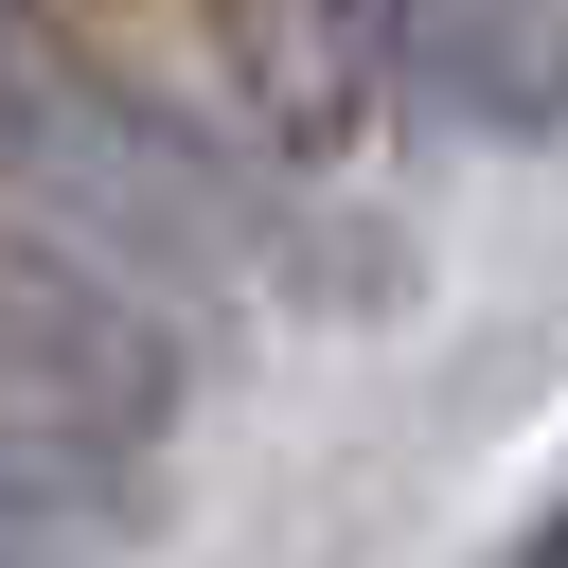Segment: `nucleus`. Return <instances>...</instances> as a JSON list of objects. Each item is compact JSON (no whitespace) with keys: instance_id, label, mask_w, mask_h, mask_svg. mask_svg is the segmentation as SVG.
Masks as SVG:
<instances>
[{"instance_id":"f257e3e1","label":"nucleus","mask_w":568,"mask_h":568,"mask_svg":"<svg viewBox=\"0 0 568 568\" xmlns=\"http://www.w3.org/2000/svg\"><path fill=\"white\" fill-rule=\"evenodd\" d=\"M178 408H195L178 302L124 284L106 248L0 213V515L18 532H71V550H124L160 515Z\"/></svg>"},{"instance_id":"f03ea898","label":"nucleus","mask_w":568,"mask_h":568,"mask_svg":"<svg viewBox=\"0 0 568 568\" xmlns=\"http://www.w3.org/2000/svg\"><path fill=\"white\" fill-rule=\"evenodd\" d=\"M0 195H18L36 231L106 248V266L160 284V302H213L231 248H248L231 160H213L142 71H106L53 0H0Z\"/></svg>"},{"instance_id":"7ed1b4c3","label":"nucleus","mask_w":568,"mask_h":568,"mask_svg":"<svg viewBox=\"0 0 568 568\" xmlns=\"http://www.w3.org/2000/svg\"><path fill=\"white\" fill-rule=\"evenodd\" d=\"M195 36L266 160H355L373 106L408 89V0H195Z\"/></svg>"},{"instance_id":"20e7f679","label":"nucleus","mask_w":568,"mask_h":568,"mask_svg":"<svg viewBox=\"0 0 568 568\" xmlns=\"http://www.w3.org/2000/svg\"><path fill=\"white\" fill-rule=\"evenodd\" d=\"M408 89L462 142H568V0H408Z\"/></svg>"},{"instance_id":"39448f33","label":"nucleus","mask_w":568,"mask_h":568,"mask_svg":"<svg viewBox=\"0 0 568 568\" xmlns=\"http://www.w3.org/2000/svg\"><path fill=\"white\" fill-rule=\"evenodd\" d=\"M497 568H568V479H550V497H532V515L497 532Z\"/></svg>"},{"instance_id":"423d86ee","label":"nucleus","mask_w":568,"mask_h":568,"mask_svg":"<svg viewBox=\"0 0 568 568\" xmlns=\"http://www.w3.org/2000/svg\"><path fill=\"white\" fill-rule=\"evenodd\" d=\"M0 568H36V532H18V515H0Z\"/></svg>"}]
</instances>
